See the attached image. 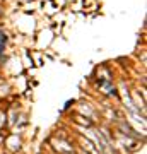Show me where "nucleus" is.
Listing matches in <instances>:
<instances>
[{"label": "nucleus", "instance_id": "nucleus-1", "mask_svg": "<svg viewBox=\"0 0 147 154\" xmlns=\"http://www.w3.org/2000/svg\"><path fill=\"white\" fill-rule=\"evenodd\" d=\"M4 41H5V34L0 31V50L4 48Z\"/></svg>", "mask_w": 147, "mask_h": 154}]
</instances>
